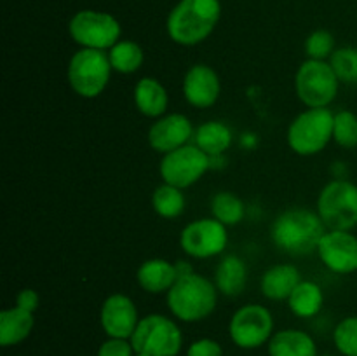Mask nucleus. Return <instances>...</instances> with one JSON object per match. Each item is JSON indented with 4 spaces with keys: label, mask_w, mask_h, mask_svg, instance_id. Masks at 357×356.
Wrapping results in <instances>:
<instances>
[{
    "label": "nucleus",
    "mask_w": 357,
    "mask_h": 356,
    "mask_svg": "<svg viewBox=\"0 0 357 356\" xmlns=\"http://www.w3.org/2000/svg\"><path fill=\"white\" fill-rule=\"evenodd\" d=\"M328 63L333 72L337 73L338 80L345 84L357 82V49L356 47H340L335 49Z\"/></svg>",
    "instance_id": "cd10ccee"
},
{
    "label": "nucleus",
    "mask_w": 357,
    "mask_h": 356,
    "mask_svg": "<svg viewBox=\"0 0 357 356\" xmlns=\"http://www.w3.org/2000/svg\"><path fill=\"white\" fill-rule=\"evenodd\" d=\"M136 353L149 356H178L183 346V334L171 318L149 314L142 318L129 339Z\"/></svg>",
    "instance_id": "423d86ee"
},
{
    "label": "nucleus",
    "mask_w": 357,
    "mask_h": 356,
    "mask_svg": "<svg viewBox=\"0 0 357 356\" xmlns=\"http://www.w3.org/2000/svg\"><path fill=\"white\" fill-rule=\"evenodd\" d=\"M136 279L146 293H164L176 283L178 272L174 264L164 258H149L138 267Z\"/></svg>",
    "instance_id": "6ab92c4d"
},
{
    "label": "nucleus",
    "mask_w": 357,
    "mask_h": 356,
    "mask_svg": "<svg viewBox=\"0 0 357 356\" xmlns=\"http://www.w3.org/2000/svg\"><path fill=\"white\" fill-rule=\"evenodd\" d=\"M335 114L330 108H307L288 128V145L298 156H316L333 140Z\"/></svg>",
    "instance_id": "20e7f679"
},
{
    "label": "nucleus",
    "mask_w": 357,
    "mask_h": 356,
    "mask_svg": "<svg viewBox=\"0 0 357 356\" xmlns=\"http://www.w3.org/2000/svg\"><path fill=\"white\" fill-rule=\"evenodd\" d=\"M335 52V37L328 30H316L307 37L305 54L309 59L326 61Z\"/></svg>",
    "instance_id": "7c9ffc66"
},
{
    "label": "nucleus",
    "mask_w": 357,
    "mask_h": 356,
    "mask_svg": "<svg viewBox=\"0 0 357 356\" xmlns=\"http://www.w3.org/2000/svg\"><path fill=\"white\" fill-rule=\"evenodd\" d=\"M33 325L35 318L30 311H24L17 306L0 311V346L10 348L23 342L31 334Z\"/></svg>",
    "instance_id": "412c9836"
},
{
    "label": "nucleus",
    "mask_w": 357,
    "mask_h": 356,
    "mask_svg": "<svg viewBox=\"0 0 357 356\" xmlns=\"http://www.w3.org/2000/svg\"><path fill=\"white\" fill-rule=\"evenodd\" d=\"M38 302H40V297H38V293L31 288L21 290L16 297V306L24 311H30V313H33V311L37 309Z\"/></svg>",
    "instance_id": "72a5a7b5"
},
{
    "label": "nucleus",
    "mask_w": 357,
    "mask_h": 356,
    "mask_svg": "<svg viewBox=\"0 0 357 356\" xmlns=\"http://www.w3.org/2000/svg\"><path fill=\"white\" fill-rule=\"evenodd\" d=\"M135 105L139 114L145 117L159 119L166 115L167 105H169V94L166 87L153 77H143L136 82L132 91Z\"/></svg>",
    "instance_id": "f3484780"
},
{
    "label": "nucleus",
    "mask_w": 357,
    "mask_h": 356,
    "mask_svg": "<svg viewBox=\"0 0 357 356\" xmlns=\"http://www.w3.org/2000/svg\"><path fill=\"white\" fill-rule=\"evenodd\" d=\"M112 68L119 73H135L142 68L145 52L142 45L132 40H119L112 49H108Z\"/></svg>",
    "instance_id": "393cba45"
},
{
    "label": "nucleus",
    "mask_w": 357,
    "mask_h": 356,
    "mask_svg": "<svg viewBox=\"0 0 357 356\" xmlns=\"http://www.w3.org/2000/svg\"><path fill=\"white\" fill-rule=\"evenodd\" d=\"M302 281L300 271L293 264H278L264 272L260 290L271 300H288L293 290Z\"/></svg>",
    "instance_id": "a211bd4d"
},
{
    "label": "nucleus",
    "mask_w": 357,
    "mask_h": 356,
    "mask_svg": "<svg viewBox=\"0 0 357 356\" xmlns=\"http://www.w3.org/2000/svg\"><path fill=\"white\" fill-rule=\"evenodd\" d=\"M136 351L129 339L108 337L98 349V356H135Z\"/></svg>",
    "instance_id": "2f4dec72"
},
{
    "label": "nucleus",
    "mask_w": 357,
    "mask_h": 356,
    "mask_svg": "<svg viewBox=\"0 0 357 356\" xmlns=\"http://www.w3.org/2000/svg\"><path fill=\"white\" fill-rule=\"evenodd\" d=\"M152 206L157 215L162 218H176L185 209L183 191L169 184L159 185L152 195Z\"/></svg>",
    "instance_id": "a878e982"
},
{
    "label": "nucleus",
    "mask_w": 357,
    "mask_h": 356,
    "mask_svg": "<svg viewBox=\"0 0 357 356\" xmlns=\"http://www.w3.org/2000/svg\"><path fill=\"white\" fill-rule=\"evenodd\" d=\"M324 304V293L316 281H300L288 299V307L298 318H314Z\"/></svg>",
    "instance_id": "b1692460"
},
{
    "label": "nucleus",
    "mask_w": 357,
    "mask_h": 356,
    "mask_svg": "<svg viewBox=\"0 0 357 356\" xmlns=\"http://www.w3.org/2000/svg\"><path fill=\"white\" fill-rule=\"evenodd\" d=\"M317 213L328 230H352L357 225V185L331 180L317 198Z\"/></svg>",
    "instance_id": "0eeeda50"
},
{
    "label": "nucleus",
    "mask_w": 357,
    "mask_h": 356,
    "mask_svg": "<svg viewBox=\"0 0 357 356\" xmlns=\"http://www.w3.org/2000/svg\"><path fill=\"white\" fill-rule=\"evenodd\" d=\"M317 356H319V355H317ZM321 356H331V355H321Z\"/></svg>",
    "instance_id": "e433bc0d"
},
{
    "label": "nucleus",
    "mask_w": 357,
    "mask_h": 356,
    "mask_svg": "<svg viewBox=\"0 0 357 356\" xmlns=\"http://www.w3.org/2000/svg\"><path fill=\"white\" fill-rule=\"evenodd\" d=\"M317 255L335 274H352L357 271V237L351 230H328Z\"/></svg>",
    "instance_id": "ddd939ff"
},
{
    "label": "nucleus",
    "mask_w": 357,
    "mask_h": 356,
    "mask_svg": "<svg viewBox=\"0 0 357 356\" xmlns=\"http://www.w3.org/2000/svg\"><path fill=\"white\" fill-rule=\"evenodd\" d=\"M174 267H176L178 278H183V276H188V274H192V272H195L190 262H187V260H178L176 264H174Z\"/></svg>",
    "instance_id": "f704fd0d"
},
{
    "label": "nucleus",
    "mask_w": 357,
    "mask_h": 356,
    "mask_svg": "<svg viewBox=\"0 0 357 356\" xmlns=\"http://www.w3.org/2000/svg\"><path fill=\"white\" fill-rule=\"evenodd\" d=\"M139 320L135 302L124 293H112L101 306V327L112 339H131Z\"/></svg>",
    "instance_id": "4468645a"
},
{
    "label": "nucleus",
    "mask_w": 357,
    "mask_h": 356,
    "mask_svg": "<svg viewBox=\"0 0 357 356\" xmlns=\"http://www.w3.org/2000/svg\"><path fill=\"white\" fill-rule=\"evenodd\" d=\"M333 140L344 149L357 147V115L354 112L340 110L335 114Z\"/></svg>",
    "instance_id": "c85d7f7f"
},
{
    "label": "nucleus",
    "mask_w": 357,
    "mask_h": 356,
    "mask_svg": "<svg viewBox=\"0 0 357 356\" xmlns=\"http://www.w3.org/2000/svg\"><path fill=\"white\" fill-rule=\"evenodd\" d=\"M211 213L213 218L222 222L223 225H237L244 218V202L232 192H218L211 199Z\"/></svg>",
    "instance_id": "bb28decb"
},
{
    "label": "nucleus",
    "mask_w": 357,
    "mask_h": 356,
    "mask_svg": "<svg viewBox=\"0 0 357 356\" xmlns=\"http://www.w3.org/2000/svg\"><path fill=\"white\" fill-rule=\"evenodd\" d=\"M222 82L215 70L204 63L192 65L183 77V96L195 108H209L218 101Z\"/></svg>",
    "instance_id": "dca6fc26"
},
{
    "label": "nucleus",
    "mask_w": 357,
    "mask_h": 356,
    "mask_svg": "<svg viewBox=\"0 0 357 356\" xmlns=\"http://www.w3.org/2000/svg\"><path fill=\"white\" fill-rule=\"evenodd\" d=\"M218 288L206 276L192 274L178 278L167 292V307L171 314L185 323L202 321L215 311Z\"/></svg>",
    "instance_id": "7ed1b4c3"
},
{
    "label": "nucleus",
    "mask_w": 357,
    "mask_h": 356,
    "mask_svg": "<svg viewBox=\"0 0 357 356\" xmlns=\"http://www.w3.org/2000/svg\"><path fill=\"white\" fill-rule=\"evenodd\" d=\"M248 281L246 262L237 255H227L220 260L215 271V285L220 293L237 297L244 292Z\"/></svg>",
    "instance_id": "4be33fe9"
},
{
    "label": "nucleus",
    "mask_w": 357,
    "mask_h": 356,
    "mask_svg": "<svg viewBox=\"0 0 357 356\" xmlns=\"http://www.w3.org/2000/svg\"><path fill=\"white\" fill-rule=\"evenodd\" d=\"M229 243L227 225L216 218H199L190 222L180 234V244L192 258L218 257Z\"/></svg>",
    "instance_id": "f8f14e48"
},
{
    "label": "nucleus",
    "mask_w": 357,
    "mask_h": 356,
    "mask_svg": "<svg viewBox=\"0 0 357 356\" xmlns=\"http://www.w3.org/2000/svg\"><path fill=\"white\" fill-rule=\"evenodd\" d=\"M274 318L261 304H246L232 314L229 334L234 344L241 349L261 348L274 334Z\"/></svg>",
    "instance_id": "9b49d317"
},
{
    "label": "nucleus",
    "mask_w": 357,
    "mask_h": 356,
    "mask_svg": "<svg viewBox=\"0 0 357 356\" xmlns=\"http://www.w3.org/2000/svg\"><path fill=\"white\" fill-rule=\"evenodd\" d=\"M209 168H211V157L202 152L195 143L194 145L187 143L173 152L164 154L159 173L164 184H169L183 191V188L197 184Z\"/></svg>",
    "instance_id": "9d476101"
},
{
    "label": "nucleus",
    "mask_w": 357,
    "mask_h": 356,
    "mask_svg": "<svg viewBox=\"0 0 357 356\" xmlns=\"http://www.w3.org/2000/svg\"><path fill=\"white\" fill-rule=\"evenodd\" d=\"M337 73L328 61L307 59L300 65L295 77L296 94L300 101L309 108H328L338 94Z\"/></svg>",
    "instance_id": "6e6552de"
},
{
    "label": "nucleus",
    "mask_w": 357,
    "mask_h": 356,
    "mask_svg": "<svg viewBox=\"0 0 357 356\" xmlns=\"http://www.w3.org/2000/svg\"><path fill=\"white\" fill-rule=\"evenodd\" d=\"M187 356H223V348L220 342L213 341V339H199V341L192 342Z\"/></svg>",
    "instance_id": "473e14b6"
},
{
    "label": "nucleus",
    "mask_w": 357,
    "mask_h": 356,
    "mask_svg": "<svg viewBox=\"0 0 357 356\" xmlns=\"http://www.w3.org/2000/svg\"><path fill=\"white\" fill-rule=\"evenodd\" d=\"M328 232L319 213L307 208H289L275 216L271 227V239L279 251L293 257H303L317 251L321 239Z\"/></svg>",
    "instance_id": "f257e3e1"
},
{
    "label": "nucleus",
    "mask_w": 357,
    "mask_h": 356,
    "mask_svg": "<svg viewBox=\"0 0 357 356\" xmlns=\"http://www.w3.org/2000/svg\"><path fill=\"white\" fill-rule=\"evenodd\" d=\"M220 16L218 0H180L167 16V34L180 45H197L213 34Z\"/></svg>",
    "instance_id": "f03ea898"
},
{
    "label": "nucleus",
    "mask_w": 357,
    "mask_h": 356,
    "mask_svg": "<svg viewBox=\"0 0 357 356\" xmlns=\"http://www.w3.org/2000/svg\"><path fill=\"white\" fill-rule=\"evenodd\" d=\"M135 356H149V355H143V353H136Z\"/></svg>",
    "instance_id": "c9c22d12"
},
{
    "label": "nucleus",
    "mask_w": 357,
    "mask_h": 356,
    "mask_svg": "<svg viewBox=\"0 0 357 356\" xmlns=\"http://www.w3.org/2000/svg\"><path fill=\"white\" fill-rule=\"evenodd\" d=\"M70 37L84 49L108 51L121 38V23L112 14L101 10H79L70 20Z\"/></svg>",
    "instance_id": "1a4fd4ad"
},
{
    "label": "nucleus",
    "mask_w": 357,
    "mask_h": 356,
    "mask_svg": "<svg viewBox=\"0 0 357 356\" xmlns=\"http://www.w3.org/2000/svg\"><path fill=\"white\" fill-rule=\"evenodd\" d=\"M112 70L114 68L107 51L82 47L70 58L66 77L70 87L79 96L91 100L107 89Z\"/></svg>",
    "instance_id": "39448f33"
},
{
    "label": "nucleus",
    "mask_w": 357,
    "mask_h": 356,
    "mask_svg": "<svg viewBox=\"0 0 357 356\" xmlns=\"http://www.w3.org/2000/svg\"><path fill=\"white\" fill-rule=\"evenodd\" d=\"M267 344L271 356H317L314 339L307 332L295 328L275 332Z\"/></svg>",
    "instance_id": "aec40b11"
},
{
    "label": "nucleus",
    "mask_w": 357,
    "mask_h": 356,
    "mask_svg": "<svg viewBox=\"0 0 357 356\" xmlns=\"http://www.w3.org/2000/svg\"><path fill=\"white\" fill-rule=\"evenodd\" d=\"M194 124L183 114H166L155 119L149 129V143L153 150L164 154L173 152L180 147L187 145L194 138Z\"/></svg>",
    "instance_id": "2eb2a0df"
},
{
    "label": "nucleus",
    "mask_w": 357,
    "mask_h": 356,
    "mask_svg": "<svg viewBox=\"0 0 357 356\" xmlns=\"http://www.w3.org/2000/svg\"><path fill=\"white\" fill-rule=\"evenodd\" d=\"M195 145L209 157L223 156L232 145V131L222 121H208L194 133Z\"/></svg>",
    "instance_id": "5701e85b"
},
{
    "label": "nucleus",
    "mask_w": 357,
    "mask_h": 356,
    "mask_svg": "<svg viewBox=\"0 0 357 356\" xmlns=\"http://www.w3.org/2000/svg\"><path fill=\"white\" fill-rule=\"evenodd\" d=\"M333 341L344 356H357V316L344 318L333 332Z\"/></svg>",
    "instance_id": "c756f323"
}]
</instances>
